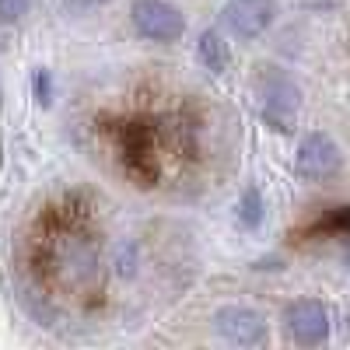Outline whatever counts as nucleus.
I'll use <instances>...</instances> for the list:
<instances>
[{"label": "nucleus", "mask_w": 350, "mask_h": 350, "mask_svg": "<svg viewBox=\"0 0 350 350\" xmlns=\"http://www.w3.org/2000/svg\"><path fill=\"white\" fill-rule=\"evenodd\" d=\"M256 102H259V120L273 133H291L301 112V88L287 70L267 64L256 70Z\"/></svg>", "instance_id": "1"}, {"label": "nucleus", "mask_w": 350, "mask_h": 350, "mask_svg": "<svg viewBox=\"0 0 350 350\" xmlns=\"http://www.w3.org/2000/svg\"><path fill=\"white\" fill-rule=\"evenodd\" d=\"M343 172V151L340 144L323 133V130H312L301 137L298 151H295V175L305 183H326V179H336Z\"/></svg>", "instance_id": "2"}, {"label": "nucleus", "mask_w": 350, "mask_h": 350, "mask_svg": "<svg viewBox=\"0 0 350 350\" xmlns=\"http://www.w3.org/2000/svg\"><path fill=\"white\" fill-rule=\"evenodd\" d=\"M130 21L137 28V36L151 42H179L186 36V18L168 0H133Z\"/></svg>", "instance_id": "3"}, {"label": "nucleus", "mask_w": 350, "mask_h": 350, "mask_svg": "<svg viewBox=\"0 0 350 350\" xmlns=\"http://www.w3.org/2000/svg\"><path fill=\"white\" fill-rule=\"evenodd\" d=\"M284 336L298 347H319L329 340V308L315 298H298L284 308Z\"/></svg>", "instance_id": "4"}, {"label": "nucleus", "mask_w": 350, "mask_h": 350, "mask_svg": "<svg viewBox=\"0 0 350 350\" xmlns=\"http://www.w3.org/2000/svg\"><path fill=\"white\" fill-rule=\"evenodd\" d=\"M273 21H277V0H228L221 8V25L228 28V36L242 42L259 39Z\"/></svg>", "instance_id": "5"}, {"label": "nucleus", "mask_w": 350, "mask_h": 350, "mask_svg": "<svg viewBox=\"0 0 350 350\" xmlns=\"http://www.w3.org/2000/svg\"><path fill=\"white\" fill-rule=\"evenodd\" d=\"M211 323H214V333L224 343H235V347L267 343V319L249 305H221Z\"/></svg>", "instance_id": "6"}, {"label": "nucleus", "mask_w": 350, "mask_h": 350, "mask_svg": "<svg viewBox=\"0 0 350 350\" xmlns=\"http://www.w3.org/2000/svg\"><path fill=\"white\" fill-rule=\"evenodd\" d=\"M116 151H120V158H123V172H130V179H137L140 186H148L151 179H158L154 144H151L148 130L120 126V133H116Z\"/></svg>", "instance_id": "7"}, {"label": "nucleus", "mask_w": 350, "mask_h": 350, "mask_svg": "<svg viewBox=\"0 0 350 350\" xmlns=\"http://www.w3.org/2000/svg\"><path fill=\"white\" fill-rule=\"evenodd\" d=\"M323 239H347L350 242V203L326 211L323 217H315L301 224L298 231H291V242H323Z\"/></svg>", "instance_id": "8"}, {"label": "nucleus", "mask_w": 350, "mask_h": 350, "mask_svg": "<svg viewBox=\"0 0 350 350\" xmlns=\"http://www.w3.org/2000/svg\"><path fill=\"white\" fill-rule=\"evenodd\" d=\"M196 60L203 70L211 74H224L228 70V42L217 28H203L200 39H196Z\"/></svg>", "instance_id": "9"}, {"label": "nucleus", "mask_w": 350, "mask_h": 350, "mask_svg": "<svg viewBox=\"0 0 350 350\" xmlns=\"http://www.w3.org/2000/svg\"><path fill=\"white\" fill-rule=\"evenodd\" d=\"M262 217H267V203H262L256 186H245L242 196H239V224L245 231H256L262 224Z\"/></svg>", "instance_id": "10"}, {"label": "nucleus", "mask_w": 350, "mask_h": 350, "mask_svg": "<svg viewBox=\"0 0 350 350\" xmlns=\"http://www.w3.org/2000/svg\"><path fill=\"white\" fill-rule=\"evenodd\" d=\"M53 95H56V84H53V70L49 67H36L32 70V98L39 109H49L53 105Z\"/></svg>", "instance_id": "11"}, {"label": "nucleus", "mask_w": 350, "mask_h": 350, "mask_svg": "<svg viewBox=\"0 0 350 350\" xmlns=\"http://www.w3.org/2000/svg\"><path fill=\"white\" fill-rule=\"evenodd\" d=\"M32 8V0H0V21L11 25V21H21Z\"/></svg>", "instance_id": "12"}, {"label": "nucleus", "mask_w": 350, "mask_h": 350, "mask_svg": "<svg viewBox=\"0 0 350 350\" xmlns=\"http://www.w3.org/2000/svg\"><path fill=\"white\" fill-rule=\"evenodd\" d=\"M102 4H109V0H64V8H67L70 14H88V11H95V8H102Z\"/></svg>", "instance_id": "13"}, {"label": "nucleus", "mask_w": 350, "mask_h": 350, "mask_svg": "<svg viewBox=\"0 0 350 350\" xmlns=\"http://www.w3.org/2000/svg\"><path fill=\"white\" fill-rule=\"evenodd\" d=\"M0 105H4V92H0Z\"/></svg>", "instance_id": "14"}]
</instances>
